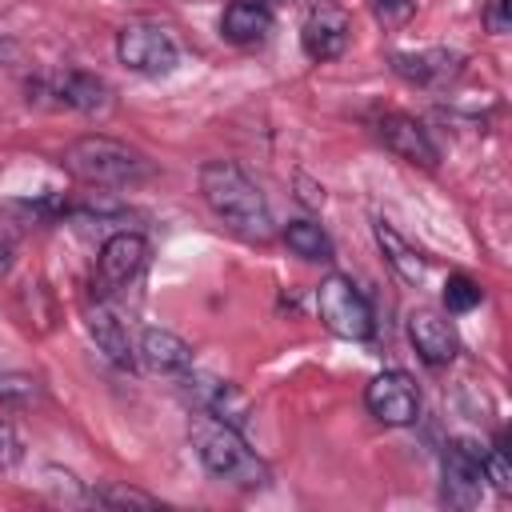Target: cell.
I'll return each instance as SVG.
<instances>
[{
  "label": "cell",
  "mask_w": 512,
  "mask_h": 512,
  "mask_svg": "<svg viewBox=\"0 0 512 512\" xmlns=\"http://www.w3.org/2000/svg\"><path fill=\"white\" fill-rule=\"evenodd\" d=\"M200 196L204 204L240 236L248 240H268L272 236V216L260 196V188L248 180V172L232 160H208L200 168Z\"/></svg>",
  "instance_id": "1"
},
{
  "label": "cell",
  "mask_w": 512,
  "mask_h": 512,
  "mask_svg": "<svg viewBox=\"0 0 512 512\" xmlns=\"http://www.w3.org/2000/svg\"><path fill=\"white\" fill-rule=\"evenodd\" d=\"M192 440H196V456L200 464L236 488H264L268 484V464L244 444V432L220 424L216 416H200L192 424Z\"/></svg>",
  "instance_id": "2"
},
{
  "label": "cell",
  "mask_w": 512,
  "mask_h": 512,
  "mask_svg": "<svg viewBox=\"0 0 512 512\" xmlns=\"http://www.w3.org/2000/svg\"><path fill=\"white\" fill-rule=\"evenodd\" d=\"M60 164L76 180L100 184V188H124V184H136V180L148 176V160L136 148H128V144H120L112 136H80V140H72L64 148Z\"/></svg>",
  "instance_id": "3"
},
{
  "label": "cell",
  "mask_w": 512,
  "mask_h": 512,
  "mask_svg": "<svg viewBox=\"0 0 512 512\" xmlns=\"http://www.w3.org/2000/svg\"><path fill=\"white\" fill-rule=\"evenodd\" d=\"M316 312L324 320L328 332L344 336V340H368L376 332L372 308L364 300V292L348 280V276H328L316 288Z\"/></svg>",
  "instance_id": "4"
},
{
  "label": "cell",
  "mask_w": 512,
  "mask_h": 512,
  "mask_svg": "<svg viewBox=\"0 0 512 512\" xmlns=\"http://www.w3.org/2000/svg\"><path fill=\"white\" fill-rule=\"evenodd\" d=\"M116 56L140 76H164L176 68V40L160 24H124L116 36Z\"/></svg>",
  "instance_id": "5"
},
{
  "label": "cell",
  "mask_w": 512,
  "mask_h": 512,
  "mask_svg": "<svg viewBox=\"0 0 512 512\" xmlns=\"http://www.w3.org/2000/svg\"><path fill=\"white\" fill-rule=\"evenodd\" d=\"M148 264V240L140 232H116L104 240L100 256H96V292L112 296L120 288H128L140 268Z\"/></svg>",
  "instance_id": "6"
},
{
  "label": "cell",
  "mask_w": 512,
  "mask_h": 512,
  "mask_svg": "<svg viewBox=\"0 0 512 512\" xmlns=\"http://www.w3.org/2000/svg\"><path fill=\"white\" fill-rule=\"evenodd\" d=\"M364 404L380 424L404 428L420 416V388L408 372H380L364 388Z\"/></svg>",
  "instance_id": "7"
},
{
  "label": "cell",
  "mask_w": 512,
  "mask_h": 512,
  "mask_svg": "<svg viewBox=\"0 0 512 512\" xmlns=\"http://www.w3.org/2000/svg\"><path fill=\"white\" fill-rule=\"evenodd\" d=\"M484 496V452L472 440H452L444 452V500L452 508H476Z\"/></svg>",
  "instance_id": "8"
},
{
  "label": "cell",
  "mask_w": 512,
  "mask_h": 512,
  "mask_svg": "<svg viewBox=\"0 0 512 512\" xmlns=\"http://www.w3.org/2000/svg\"><path fill=\"white\" fill-rule=\"evenodd\" d=\"M408 340H412V348H416V356L424 364H448L460 352L456 328L440 312H428V308H420V312L408 316Z\"/></svg>",
  "instance_id": "9"
},
{
  "label": "cell",
  "mask_w": 512,
  "mask_h": 512,
  "mask_svg": "<svg viewBox=\"0 0 512 512\" xmlns=\"http://www.w3.org/2000/svg\"><path fill=\"white\" fill-rule=\"evenodd\" d=\"M376 132H380L384 148H388V152H396L400 160H408V164H424V168H436L440 152H436V144L428 140V132H424V124H420V120H412V116H380Z\"/></svg>",
  "instance_id": "10"
},
{
  "label": "cell",
  "mask_w": 512,
  "mask_h": 512,
  "mask_svg": "<svg viewBox=\"0 0 512 512\" xmlns=\"http://www.w3.org/2000/svg\"><path fill=\"white\" fill-rule=\"evenodd\" d=\"M300 44L312 60H336L344 48H348V12L332 8V4H320L308 20H304V32H300Z\"/></svg>",
  "instance_id": "11"
},
{
  "label": "cell",
  "mask_w": 512,
  "mask_h": 512,
  "mask_svg": "<svg viewBox=\"0 0 512 512\" xmlns=\"http://www.w3.org/2000/svg\"><path fill=\"white\" fill-rule=\"evenodd\" d=\"M268 32H272V8L264 0H232L220 16V36L228 44L252 48L260 40H268Z\"/></svg>",
  "instance_id": "12"
},
{
  "label": "cell",
  "mask_w": 512,
  "mask_h": 512,
  "mask_svg": "<svg viewBox=\"0 0 512 512\" xmlns=\"http://www.w3.org/2000/svg\"><path fill=\"white\" fill-rule=\"evenodd\" d=\"M84 328H88V336L96 340V348H100L116 368H132V344H128V332H124L120 316H116L104 300H96V304L84 308Z\"/></svg>",
  "instance_id": "13"
},
{
  "label": "cell",
  "mask_w": 512,
  "mask_h": 512,
  "mask_svg": "<svg viewBox=\"0 0 512 512\" xmlns=\"http://www.w3.org/2000/svg\"><path fill=\"white\" fill-rule=\"evenodd\" d=\"M200 400H204V408H208V416H216L220 424H228V428H236V432H248L252 428V400L236 388V384H228V380H200Z\"/></svg>",
  "instance_id": "14"
},
{
  "label": "cell",
  "mask_w": 512,
  "mask_h": 512,
  "mask_svg": "<svg viewBox=\"0 0 512 512\" xmlns=\"http://www.w3.org/2000/svg\"><path fill=\"white\" fill-rule=\"evenodd\" d=\"M140 356L152 372H168V376H180L192 368V348L168 328H148L140 336Z\"/></svg>",
  "instance_id": "15"
},
{
  "label": "cell",
  "mask_w": 512,
  "mask_h": 512,
  "mask_svg": "<svg viewBox=\"0 0 512 512\" xmlns=\"http://www.w3.org/2000/svg\"><path fill=\"white\" fill-rule=\"evenodd\" d=\"M460 56L448 48H424V52H396L392 68L412 84H444L456 72Z\"/></svg>",
  "instance_id": "16"
},
{
  "label": "cell",
  "mask_w": 512,
  "mask_h": 512,
  "mask_svg": "<svg viewBox=\"0 0 512 512\" xmlns=\"http://www.w3.org/2000/svg\"><path fill=\"white\" fill-rule=\"evenodd\" d=\"M372 236H376V244H380V252H384V260L392 264V272L404 280V284H420L424 280V272H428V264H424V256L392 228V224H384V220H376L372 224Z\"/></svg>",
  "instance_id": "17"
},
{
  "label": "cell",
  "mask_w": 512,
  "mask_h": 512,
  "mask_svg": "<svg viewBox=\"0 0 512 512\" xmlns=\"http://www.w3.org/2000/svg\"><path fill=\"white\" fill-rule=\"evenodd\" d=\"M56 96H60V104L80 108V112H104L108 108V84L92 72H68L56 84Z\"/></svg>",
  "instance_id": "18"
},
{
  "label": "cell",
  "mask_w": 512,
  "mask_h": 512,
  "mask_svg": "<svg viewBox=\"0 0 512 512\" xmlns=\"http://www.w3.org/2000/svg\"><path fill=\"white\" fill-rule=\"evenodd\" d=\"M284 244H288L300 260H312V264L332 260V240H328V232H324L320 224H312V220H292V224L284 228Z\"/></svg>",
  "instance_id": "19"
},
{
  "label": "cell",
  "mask_w": 512,
  "mask_h": 512,
  "mask_svg": "<svg viewBox=\"0 0 512 512\" xmlns=\"http://www.w3.org/2000/svg\"><path fill=\"white\" fill-rule=\"evenodd\" d=\"M92 504H104V508H160V500L152 492H140V488H128V484L92 488Z\"/></svg>",
  "instance_id": "20"
},
{
  "label": "cell",
  "mask_w": 512,
  "mask_h": 512,
  "mask_svg": "<svg viewBox=\"0 0 512 512\" xmlns=\"http://www.w3.org/2000/svg\"><path fill=\"white\" fill-rule=\"evenodd\" d=\"M480 304V284L472 280V276H448V284H444V308L448 312H472Z\"/></svg>",
  "instance_id": "21"
},
{
  "label": "cell",
  "mask_w": 512,
  "mask_h": 512,
  "mask_svg": "<svg viewBox=\"0 0 512 512\" xmlns=\"http://www.w3.org/2000/svg\"><path fill=\"white\" fill-rule=\"evenodd\" d=\"M36 380L24 372H0V404H32L36 400Z\"/></svg>",
  "instance_id": "22"
},
{
  "label": "cell",
  "mask_w": 512,
  "mask_h": 512,
  "mask_svg": "<svg viewBox=\"0 0 512 512\" xmlns=\"http://www.w3.org/2000/svg\"><path fill=\"white\" fill-rule=\"evenodd\" d=\"M484 480H492V484H496V492H512V468H508L504 448L484 452Z\"/></svg>",
  "instance_id": "23"
},
{
  "label": "cell",
  "mask_w": 512,
  "mask_h": 512,
  "mask_svg": "<svg viewBox=\"0 0 512 512\" xmlns=\"http://www.w3.org/2000/svg\"><path fill=\"white\" fill-rule=\"evenodd\" d=\"M508 4H512V0H488V8H484V28H488V32L504 36V32L512 28V12H508Z\"/></svg>",
  "instance_id": "24"
},
{
  "label": "cell",
  "mask_w": 512,
  "mask_h": 512,
  "mask_svg": "<svg viewBox=\"0 0 512 512\" xmlns=\"http://www.w3.org/2000/svg\"><path fill=\"white\" fill-rule=\"evenodd\" d=\"M372 4V12L384 20V24H400V20H408V12H412V0H368Z\"/></svg>",
  "instance_id": "25"
},
{
  "label": "cell",
  "mask_w": 512,
  "mask_h": 512,
  "mask_svg": "<svg viewBox=\"0 0 512 512\" xmlns=\"http://www.w3.org/2000/svg\"><path fill=\"white\" fill-rule=\"evenodd\" d=\"M20 460V436L8 420H0V468H12Z\"/></svg>",
  "instance_id": "26"
},
{
  "label": "cell",
  "mask_w": 512,
  "mask_h": 512,
  "mask_svg": "<svg viewBox=\"0 0 512 512\" xmlns=\"http://www.w3.org/2000/svg\"><path fill=\"white\" fill-rule=\"evenodd\" d=\"M4 268H8V244L0 240V276H4Z\"/></svg>",
  "instance_id": "27"
}]
</instances>
